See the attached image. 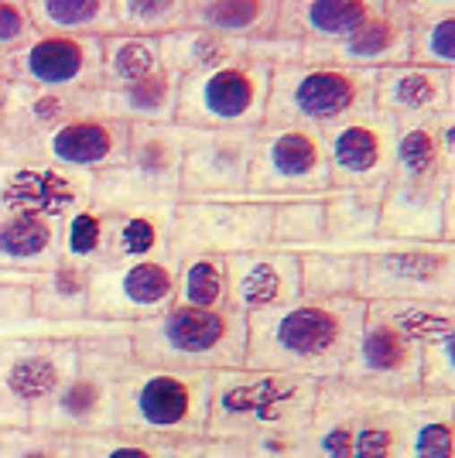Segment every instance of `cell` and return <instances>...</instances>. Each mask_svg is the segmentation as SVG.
Wrapping results in <instances>:
<instances>
[{
	"mask_svg": "<svg viewBox=\"0 0 455 458\" xmlns=\"http://www.w3.org/2000/svg\"><path fill=\"white\" fill-rule=\"evenodd\" d=\"M366 301L305 298L247 318L244 366L291 373L305 380H339L363 325Z\"/></svg>",
	"mask_w": 455,
	"mask_h": 458,
	"instance_id": "1",
	"label": "cell"
},
{
	"mask_svg": "<svg viewBox=\"0 0 455 458\" xmlns=\"http://www.w3.org/2000/svg\"><path fill=\"white\" fill-rule=\"evenodd\" d=\"M319 397V383L270 373V369H219L212 373L206 435L212 438H253L298 431Z\"/></svg>",
	"mask_w": 455,
	"mask_h": 458,
	"instance_id": "2",
	"label": "cell"
},
{
	"mask_svg": "<svg viewBox=\"0 0 455 458\" xmlns=\"http://www.w3.org/2000/svg\"><path fill=\"white\" fill-rule=\"evenodd\" d=\"M131 360L171 369H236L247 356V318L236 311H199L171 305L148 322L127 325Z\"/></svg>",
	"mask_w": 455,
	"mask_h": 458,
	"instance_id": "3",
	"label": "cell"
},
{
	"mask_svg": "<svg viewBox=\"0 0 455 458\" xmlns=\"http://www.w3.org/2000/svg\"><path fill=\"white\" fill-rule=\"evenodd\" d=\"M212 373L127 363L116 380V428L161 441L206 435Z\"/></svg>",
	"mask_w": 455,
	"mask_h": 458,
	"instance_id": "4",
	"label": "cell"
},
{
	"mask_svg": "<svg viewBox=\"0 0 455 458\" xmlns=\"http://www.w3.org/2000/svg\"><path fill=\"white\" fill-rule=\"evenodd\" d=\"M127 363H131L127 325L96 322L93 332L79 339L76 373L58 390L56 401L45 407L35 428L58 431L69 438L116 428V380Z\"/></svg>",
	"mask_w": 455,
	"mask_h": 458,
	"instance_id": "5",
	"label": "cell"
},
{
	"mask_svg": "<svg viewBox=\"0 0 455 458\" xmlns=\"http://www.w3.org/2000/svg\"><path fill=\"white\" fill-rule=\"evenodd\" d=\"M377 72L336 62H288L270 69L264 123L319 131L373 106Z\"/></svg>",
	"mask_w": 455,
	"mask_h": 458,
	"instance_id": "6",
	"label": "cell"
},
{
	"mask_svg": "<svg viewBox=\"0 0 455 458\" xmlns=\"http://www.w3.org/2000/svg\"><path fill=\"white\" fill-rule=\"evenodd\" d=\"M171 219H175V206L124 212L86 206L58 223V260L86 270L168 260Z\"/></svg>",
	"mask_w": 455,
	"mask_h": 458,
	"instance_id": "7",
	"label": "cell"
},
{
	"mask_svg": "<svg viewBox=\"0 0 455 458\" xmlns=\"http://www.w3.org/2000/svg\"><path fill=\"white\" fill-rule=\"evenodd\" d=\"M189 127L182 123H141L131 127L127 157L93 174V202L96 209L124 212V209H154V206H178V172L185 157Z\"/></svg>",
	"mask_w": 455,
	"mask_h": 458,
	"instance_id": "8",
	"label": "cell"
},
{
	"mask_svg": "<svg viewBox=\"0 0 455 458\" xmlns=\"http://www.w3.org/2000/svg\"><path fill=\"white\" fill-rule=\"evenodd\" d=\"M270 93V65L236 55L178 82L175 123L189 131H261Z\"/></svg>",
	"mask_w": 455,
	"mask_h": 458,
	"instance_id": "9",
	"label": "cell"
},
{
	"mask_svg": "<svg viewBox=\"0 0 455 458\" xmlns=\"http://www.w3.org/2000/svg\"><path fill=\"white\" fill-rule=\"evenodd\" d=\"M79 339L82 335L0 339V428H35L76 373Z\"/></svg>",
	"mask_w": 455,
	"mask_h": 458,
	"instance_id": "10",
	"label": "cell"
},
{
	"mask_svg": "<svg viewBox=\"0 0 455 458\" xmlns=\"http://www.w3.org/2000/svg\"><path fill=\"white\" fill-rule=\"evenodd\" d=\"M270 202L261 199H182L175 206L168 260L178 264L192 253L236 257L267 247Z\"/></svg>",
	"mask_w": 455,
	"mask_h": 458,
	"instance_id": "11",
	"label": "cell"
},
{
	"mask_svg": "<svg viewBox=\"0 0 455 458\" xmlns=\"http://www.w3.org/2000/svg\"><path fill=\"white\" fill-rule=\"evenodd\" d=\"M394 298L455 305V243L377 240L366 250V301Z\"/></svg>",
	"mask_w": 455,
	"mask_h": 458,
	"instance_id": "12",
	"label": "cell"
},
{
	"mask_svg": "<svg viewBox=\"0 0 455 458\" xmlns=\"http://www.w3.org/2000/svg\"><path fill=\"white\" fill-rule=\"evenodd\" d=\"M329 189L332 182L319 131L281 123H264L257 131L250 161V199L278 202L295 195H325Z\"/></svg>",
	"mask_w": 455,
	"mask_h": 458,
	"instance_id": "13",
	"label": "cell"
},
{
	"mask_svg": "<svg viewBox=\"0 0 455 458\" xmlns=\"http://www.w3.org/2000/svg\"><path fill=\"white\" fill-rule=\"evenodd\" d=\"M398 131V123L373 106L325 127L322 144L332 189H383L394 174Z\"/></svg>",
	"mask_w": 455,
	"mask_h": 458,
	"instance_id": "14",
	"label": "cell"
},
{
	"mask_svg": "<svg viewBox=\"0 0 455 458\" xmlns=\"http://www.w3.org/2000/svg\"><path fill=\"white\" fill-rule=\"evenodd\" d=\"M103 65V38H65V35H39L24 41L18 52L0 58V79L52 89V93H76L99 86Z\"/></svg>",
	"mask_w": 455,
	"mask_h": 458,
	"instance_id": "15",
	"label": "cell"
},
{
	"mask_svg": "<svg viewBox=\"0 0 455 458\" xmlns=\"http://www.w3.org/2000/svg\"><path fill=\"white\" fill-rule=\"evenodd\" d=\"M93 202V174L48 161H0V216L62 223Z\"/></svg>",
	"mask_w": 455,
	"mask_h": 458,
	"instance_id": "16",
	"label": "cell"
},
{
	"mask_svg": "<svg viewBox=\"0 0 455 458\" xmlns=\"http://www.w3.org/2000/svg\"><path fill=\"white\" fill-rule=\"evenodd\" d=\"M175 305V264L141 260L96 267L90 274V318L133 325L148 322Z\"/></svg>",
	"mask_w": 455,
	"mask_h": 458,
	"instance_id": "17",
	"label": "cell"
},
{
	"mask_svg": "<svg viewBox=\"0 0 455 458\" xmlns=\"http://www.w3.org/2000/svg\"><path fill=\"white\" fill-rule=\"evenodd\" d=\"M257 131H189L178 172L182 199H250Z\"/></svg>",
	"mask_w": 455,
	"mask_h": 458,
	"instance_id": "18",
	"label": "cell"
},
{
	"mask_svg": "<svg viewBox=\"0 0 455 458\" xmlns=\"http://www.w3.org/2000/svg\"><path fill=\"white\" fill-rule=\"evenodd\" d=\"M339 380L366 394H380V397H417L421 394V345L408 343L394 328L370 318L363 308V325Z\"/></svg>",
	"mask_w": 455,
	"mask_h": 458,
	"instance_id": "19",
	"label": "cell"
},
{
	"mask_svg": "<svg viewBox=\"0 0 455 458\" xmlns=\"http://www.w3.org/2000/svg\"><path fill=\"white\" fill-rule=\"evenodd\" d=\"M127 148H131V123L79 114L28 140L14 161H48L73 172L99 174L116 168L127 157Z\"/></svg>",
	"mask_w": 455,
	"mask_h": 458,
	"instance_id": "20",
	"label": "cell"
},
{
	"mask_svg": "<svg viewBox=\"0 0 455 458\" xmlns=\"http://www.w3.org/2000/svg\"><path fill=\"white\" fill-rule=\"evenodd\" d=\"M380 240L455 243V182H387L380 202Z\"/></svg>",
	"mask_w": 455,
	"mask_h": 458,
	"instance_id": "21",
	"label": "cell"
},
{
	"mask_svg": "<svg viewBox=\"0 0 455 458\" xmlns=\"http://www.w3.org/2000/svg\"><path fill=\"white\" fill-rule=\"evenodd\" d=\"M373 110L391 116L398 127H417L455 114V72L428 65H391L373 82Z\"/></svg>",
	"mask_w": 455,
	"mask_h": 458,
	"instance_id": "22",
	"label": "cell"
},
{
	"mask_svg": "<svg viewBox=\"0 0 455 458\" xmlns=\"http://www.w3.org/2000/svg\"><path fill=\"white\" fill-rule=\"evenodd\" d=\"M227 277L229 311L250 318V315L288 305L302 294V257L278 247L236 253V257H227Z\"/></svg>",
	"mask_w": 455,
	"mask_h": 458,
	"instance_id": "23",
	"label": "cell"
},
{
	"mask_svg": "<svg viewBox=\"0 0 455 458\" xmlns=\"http://www.w3.org/2000/svg\"><path fill=\"white\" fill-rule=\"evenodd\" d=\"M377 7L380 0H278L274 35L295 41L302 48V62H312L353 35Z\"/></svg>",
	"mask_w": 455,
	"mask_h": 458,
	"instance_id": "24",
	"label": "cell"
},
{
	"mask_svg": "<svg viewBox=\"0 0 455 458\" xmlns=\"http://www.w3.org/2000/svg\"><path fill=\"white\" fill-rule=\"evenodd\" d=\"M408 45H411V21L404 11V0H380L377 11L353 35L319 52L312 62H336L363 72H380L391 65H404Z\"/></svg>",
	"mask_w": 455,
	"mask_h": 458,
	"instance_id": "25",
	"label": "cell"
},
{
	"mask_svg": "<svg viewBox=\"0 0 455 458\" xmlns=\"http://www.w3.org/2000/svg\"><path fill=\"white\" fill-rule=\"evenodd\" d=\"M366 397V390H356L342 380L319 383L315 407L298 435V458H349L353 431Z\"/></svg>",
	"mask_w": 455,
	"mask_h": 458,
	"instance_id": "26",
	"label": "cell"
},
{
	"mask_svg": "<svg viewBox=\"0 0 455 458\" xmlns=\"http://www.w3.org/2000/svg\"><path fill=\"white\" fill-rule=\"evenodd\" d=\"M391 178L415 185L455 182V114L417 127H400Z\"/></svg>",
	"mask_w": 455,
	"mask_h": 458,
	"instance_id": "27",
	"label": "cell"
},
{
	"mask_svg": "<svg viewBox=\"0 0 455 458\" xmlns=\"http://www.w3.org/2000/svg\"><path fill=\"white\" fill-rule=\"evenodd\" d=\"M90 274L93 270L65 264V260H56L52 267L35 274L31 281L35 315L58 328L62 335L93 332L96 318H90Z\"/></svg>",
	"mask_w": 455,
	"mask_h": 458,
	"instance_id": "28",
	"label": "cell"
},
{
	"mask_svg": "<svg viewBox=\"0 0 455 458\" xmlns=\"http://www.w3.org/2000/svg\"><path fill=\"white\" fill-rule=\"evenodd\" d=\"M383 189H329L325 191V247L366 253L380 240Z\"/></svg>",
	"mask_w": 455,
	"mask_h": 458,
	"instance_id": "29",
	"label": "cell"
},
{
	"mask_svg": "<svg viewBox=\"0 0 455 458\" xmlns=\"http://www.w3.org/2000/svg\"><path fill=\"white\" fill-rule=\"evenodd\" d=\"M178 82L182 79L171 72H154V76L131 82L124 89H103L96 96V116L107 120H120V123H175V110H178Z\"/></svg>",
	"mask_w": 455,
	"mask_h": 458,
	"instance_id": "30",
	"label": "cell"
},
{
	"mask_svg": "<svg viewBox=\"0 0 455 458\" xmlns=\"http://www.w3.org/2000/svg\"><path fill=\"white\" fill-rule=\"evenodd\" d=\"M278 0H185V28L229 41H253L274 31Z\"/></svg>",
	"mask_w": 455,
	"mask_h": 458,
	"instance_id": "31",
	"label": "cell"
},
{
	"mask_svg": "<svg viewBox=\"0 0 455 458\" xmlns=\"http://www.w3.org/2000/svg\"><path fill=\"white\" fill-rule=\"evenodd\" d=\"M302 294L322 301H366V253L329 247L302 253Z\"/></svg>",
	"mask_w": 455,
	"mask_h": 458,
	"instance_id": "32",
	"label": "cell"
},
{
	"mask_svg": "<svg viewBox=\"0 0 455 458\" xmlns=\"http://www.w3.org/2000/svg\"><path fill=\"white\" fill-rule=\"evenodd\" d=\"M411 21L408 62L455 72V0H404Z\"/></svg>",
	"mask_w": 455,
	"mask_h": 458,
	"instance_id": "33",
	"label": "cell"
},
{
	"mask_svg": "<svg viewBox=\"0 0 455 458\" xmlns=\"http://www.w3.org/2000/svg\"><path fill=\"white\" fill-rule=\"evenodd\" d=\"M58 260V223L0 216V270L41 274Z\"/></svg>",
	"mask_w": 455,
	"mask_h": 458,
	"instance_id": "34",
	"label": "cell"
},
{
	"mask_svg": "<svg viewBox=\"0 0 455 458\" xmlns=\"http://www.w3.org/2000/svg\"><path fill=\"white\" fill-rule=\"evenodd\" d=\"M411 397H380L370 394L353 431L349 458H404Z\"/></svg>",
	"mask_w": 455,
	"mask_h": 458,
	"instance_id": "35",
	"label": "cell"
},
{
	"mask_svg": "<svg viewBox=\"0 0 455 458\" xmlns=\"http://www.w3.org/2000/svg\"><path fill=\"white\" fill-rule=\"evenodd\" d=\"M39 35L65 38H110L116 35L114 0H28Z\"/></svg>",
	"mask_w": 455,
	"mask_h": 458,
	"instance_id": "36",
	"label": "cell"
},
{
	"mask_svg": "<svg viewBox=\"0 0 455 458\" xmlns=\"http://www.w3.org/2000/svg\"><path fill=\"white\" fill-rule=\"evenodd\" d=\"M158 48H161V69L178 79L199 76V72H209L229 58L244 55V41L219 38V35L202 31V28L168 31L158 38Z\"/></svg>",
	"mask_w": 455,
	"mask_h": 458,
	"instance_id": "37",
	"label": "cell"
},
{
	"mask_svg": "<svg viewBox=\"0 0 455 458\" xmlns=\"http://www.w3.org/2000/svg\"><path fill=\"white\" fill-rule=\"evenodd\" d=\"M267 247L288 253H312L325 247V195H295L270 202Z\"/></svg>",
	"mask_w": 455,
	"mask_h": 458,
	"instance_id": "38",
	"label": "cell"
},
{
	"mask_svg": "<svg viewBox=\"0 0 455 458\" xmlns=\"http://www.w3.org/2000/svg\"><path fill=\"white\" fill-rule=\"evenodd\" d=\"M455 397H411L404 458H455Z\"/></svg>",
	"mask_w": 455,
	"mask_h": 458,
	"instance_id": "39",
	"label": "cell"
},
{
	"mask_svg": "<svg viewBox=\"0 0 455 458\" xmlns=\"http://www.w3.org/2000/svg\"><path fill=\"white\" fill-rule=\"evenodd\" d=\"M366 315L421 349L455 335V305H442V301H408V298L366 301Z\"/></svg>",
	"mask_w": 455,
	"mask_h": 458,
	"instance_id": "40",
	"label": "cell"
},
{
	"mask_svg": "<svg viewBox=\"0 0 455 458\" xmlns=\"http://www.w3.org/2000/svg\"><path fill=\"white\" fill-rule=\"evenodd\" d=\"M227 257L216 253H192L175 264V305L199 308V311H223L229 308Z\"/></svg>",
	"mask_w": 455,
	"mask_h": 458,
	"instance_id": "41",
	"label": "cell"
},
{
	"mask_svg": "<svg viewBox=\"0 0 455 458\" xmlns=\"http://www.w3.org/2000/svg\"><path fill=\"white\" fill-rule=\"evenodd\" d=\"M161 72V48L158 38L148 35H110L103 38V65H99V86L103 89H124L131 82Z\"/></svg>",
	"mask_w": 455,
	"mask_h": 458,
	"instance_id": "42",
	"label": "cell"
},
{
	"mask_svg": "<svg viewBox=\"0 0 455 458\" xmlns=\"http://www.w3.org/2000/svg\"><path fill=\"white\" fill-rule=\"evenodd\" d=\"M302 428L298 431H285V435H253V438H212V435H199V438L178 441L175 445V458H298V435H302Z\"/></svg>",
	"mask_w": 455,
	"mask_h": 458,
	"instance_id": "43",
	"label": "cell"
},
{
	"mask_svg": "<svg viewBox=\"0 0 455 458\" xmlns=\"http://www.w3.org/2000/svg\"><path fill=\"white\" fill-rule=\"evenodd\" d=\"M35 274L0 270V339H31V335H62L58 328L41 322L31 298Z\"/></svg>",
	"mask_w": 455,
	"mask_h": 458,
	"instance_id": "44",
	"label": "cell"
},
{
	"mask_svg": "<svg viewBox=\"0 0 455 458\" xmlns=\"http://www.w3.org/2000/svg\"><path fill=\"white\" fill-rule=\"evenodd\" d=\"M73 458H175V445L124 428H107V431L76 435Z\"/></svg>",
	"mask_w": 455,
	"mask_h": 458,
	"instance_id": "45",
	"label": "cell"
},
{
	"mask_svg": "<svg viewBox=\"0 0 455 458\" xmlns=\"http://www.w3.org/2000/svg\"><path fill=\"white\" fill-rule=\"evenodd\" d=\"M116 35L161 38L185 28V0H114Z\"/></svg>",
	"mask_w": 455,
	"mask_h": 458,
	"instance_id": "46",
	"label": "cell"
},
{
	"mask_svg": "<svg viewBox=\"0 0 455 458\" xmlns=\"http://www.w3.org/2000/svg\"><path fill=\"white\" fill-rule=\"evenodd\" d=\"M0 458H73V438L45 428H0Z\"/></svg>",
	"mask_w": 455,
	"mask_h": 458,
	"instance_id": "47",
	"label": "cell"
},
{
	"mask_svg": "<svg viewBox=\"0 0 455 458\" xmlns=\"http://www.w3.org/2000/svg\"><path fill=\"white\" fill-rule=\"evenodd\" d=\"M455 335L421 349V394L425 397H455Z\"/></svg>",
	"mask_w": 455,
	"mask_h": 458,
	"instance_id": "48",
	"label": "cell"
},
{
	"mask_svg": "<svg viewBox=\"0 0 455 458\" xmlns=\"http://www.w3.org/2000/svg\"><path fill=\"white\" fill-rule=\"evenodd\" d=\"M35 38V24L28 14V0H0V58L18 52Z\"/></svg>",
	"mask_w": 455,
	"mask_h": 458,
	"instance_id": "49",
	"label": "cell"
},
{
	"mask_svg": "<svg viewBox=\"0 0 455 458\" xmlns=\"http://www.w3.org/2000/svg\"><path fill=\"white\" fill-rule=\"evenodd\" d=\"M4 89H7V82H4V79H0V103H4Z\"/></svg>",
	"mask_w": 455,
	"mask_h": 458,
	"instance_id": "50",
	"label": "cell"
}]
</instances>
